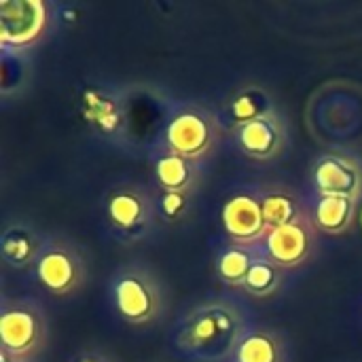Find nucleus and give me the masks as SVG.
<instances>
[{"mask_svg": "<svg viewBox=\"0 0 362 362\" xmlns=\"http://www.w3.org/2000/svg\"><path fill=\"white\" fill-rule=\"evenodd\" d=\"M242 341V316L235 308L223 301L204 303L195 308L182 322L178 344L208 361H223L238 350Z\"/></svg>", "mask_w": 362, "mask_h": 362, "instance_id": "f257e3e1", "label": "nucleus"}, {"mask_svg": "<svg viewBox=\"0 0 362 362\" xmlns=\"http://www.w3.org/2000/svg\"><path fill=\"white\" fill-rule=\"evenodd\" d=\"M47 339V320L40 308L32 301H13L2 305L0 344L2 358L13 356L15 362L36 354Z\"/></svg>", "mask_w": 362, "mask_h": 362, "instance_id": "f03ea898", "label": "nucleus"}, {"mask_svg": "<svg viewBox=\"0 0 362 362\" xmlns=\"http://www.w3.org/2000/svg\"><path fill=\"white\" fill-rule=\"evenodd\" d=\"M112 293L119 316L129 325H146L161 312V288L153 274L140 267H129L117 274Z\"/></svg>", "mask_w": 362, "mask_h": 362, "instance_id": "7ed1b4c3", "label": "nucleus"}, {"mask_svg": "<svg viewBox=\"0 0 362 362\" xmlns=\"http://www.w3.org/2000/svg\"><path fill=\"white\" fill-rule=\"evenodd\" d=\"M216 123L202 110H180L165 127V144L170 153H176L189 161H199L216 144Z\"/></svg>", "mask_w": 362, "mask_h": 362, "instance_id": "20e7f679", "label": "nucleus"}, {"mask_svg": "<svg viewBox=\"0 0 362 362\" xmlns=\"http://www.w3.org/2000/svg\"><path fill=\"white\" fill-rule=\"evenodd\" d=\"M36 276L53 295H68L83 286L87 269L83 257L68 244L55 242L40 250L36 259Z\"/></svg>", "mask_w": 362, "mask_h": 362, "instance_id": "39448f33", "label": "nucleus"}, {"mask_svg": "<svg viewBox=\"0 0 362 362\" xmlns=\"http://www.w3.org/2000/svg\"><path fill=\"white\" fill-rule=\"evenodd\" d=\"M47 4L42 0H2L0 2V42L2 47H28L47 28Z\"/></svg>", "mask_w": 362, "mask_h": 362, "instance_id": "423d86ee", "label": "nucleus"}, {"mask_svg": "<svg viewBox=\"0 0 362 362\" xmlns=\"http://www.w3.org/2000/svg\"><path fill=\"white\" fill-rule=\"evenodd\" d=\"M223 225L238 246H248V248L265 242L272 231L265 223L261 199L248 193L233 195L223 206Z\"/></svg>", "mask_w": 362, "mask_h": 362, "instance_id": "0eeeda50", "label": "nucleus"}, {"mask_svg": "<svg viewBox=\"0 0 362 362\" xmlns=\"http://www.w3.org/2000/svg\"><path fill=\"white\" fill-rule=\"evenodd\" d=\"M235 136L242 153L259 161L280 155L286 144V127L272 110H263L252 121L238 125Z\"/></svg>", "mask_w": 362, "mask_h": 362, "instance_id": "6e6552de", "label": "nucleus"}, {"mask_svg": "<svg viewBox=\"0 0 362 362\" xmlns=\"http://www.w3.org/2000/svg\"><path fill=\"white\" fill-rule=\"evenodd\" d=\"M314 180L320 197H348L356 202L362 189L361 163L348 155H327L316 163Z\"/></svg>", "mask_w": 362, "mask_h": 362, "instance_id": "1a4fd4ad", "label": "nucleus"}, {"mask_svg": "<svg viewBox=\"0 0 362 362\" xmlns=\"http://www.w3.org/2000/svg\"><path fill=\"white\" fill-rule=\"evenodd\" d=\"M267 259L280 267H297L310 257L314 244V227L303 214L295 223L276 227L269 231L267 240Z\"/></svg>", "mask_w": 362, "mask_h": 362, "instance_id": "9d476101", "label": "nucleus"}, {"mask_svg": "<svg viewBox=\"0 0 362 362\" xmlns=\"http://www.w3.org/2000/svg\"><path fill=\"white\" fill-rule=\"evenodd\" d=\"M151 212L153 208L148 195L134 187L117 189L108 199V218L117 229L125 233L142 229L148 223Z\"/></svg>", "mask_w": 362, "mask_h": 362, "instance_id": "9b49d317", "label": "nucleus"}, {"mask_svg": "<svg viewBox=\"0 0 362 362\" xmlns=\"http://www.w3.org/2000/svg\"><path fill=\"white\" fill-rule=\"evenodd\" d=\"M155 178L163 193H189L195 185L197 170L193 161L168 151L155 163Z\"/></svg>", "mask_w": 362, "mask_h": 362, "instance_id": "f8f14e48", "label": "nucleus"}, {"mask_svg": "<svg viewBox=\"0 0 362 362\" xmlns=\"http://www.w3.org/2000/svg\"><path fill=\"white\" fill-rule=\"evenodd\" d=\"M354 204L356 202L348 197H320V202L316 204V212H314V221L318 229L331 235L344 233L352 225Z\"/></svg>", "mask_w": 362, "mask_h": 362, "instance_id": "ddd939ff", "label": "nucleus"}, {"mask_svg": "<svg viewBox=\"0 0 362 362\" xmlns=\"http://www.w3.org/2000/svg\"><path fill=\"white\" fill-rule=\"evenodd\" d=\"M42 246L38 244V238L21 225H13L2 235V257L15 267H23L38 259Z\"/></svg>", "mask_w": 362, "mask_h": 362, "instance_id": "4468645a", "label": "nucleus"}, {"mask_svg": "<svg viewBox=\"0 0 362 362\" xmlns=\"http://www.w3.org/2000/svg\"><path fill=\"white\" fill-rule=\"evenodd\" d=\"M263 206V216L269 229L295 223L297 218L303 216V210L297 202L295 195L286 193V191H272L261 199Z\"/></svg>", "mask_w": 362, "mask_h": 362, "instance_id": "2eb2a0df", "label": "nucleus"}, {"mask_svg": "<svg viewBox=\"0 0 362 362\" xmlns=\"http://www.w3.org/2000/svg\"><path fill=\"white\" fill-rule=\"evenodd\" d=\"M257 257H252L250 248L248 246H238L233 244L231 248L223 250L218 261H216V269H218V276L231 284V286H242L250 267L255 265Z\"/></svg>", "mask_w": 362, "mask_h": 362, "instance_id": "dca6fc26", "label": "nucleus"}, {"mask_svg": "<svg viewBox=\"0 0 362 362\" xmlns=\"http://www.w3.org/2000/svg\"><path fill=\"white\" fill-rule=\"evenodd\" d=\"M280 358L282 352L276 337L263 331L244 335L235 350L238 362H280Z\"/></svg>", "mask_w": 362, "mask_h": 362, "instance_id": "f3484780", "label": "nucleus"}, {"mask_svg": "<svg viewBox=\"0 0 362 362\" xmlns=\"http://www.w3.org/2000/svg\"><path fill=\"white\" fill-rule=\"evenodd\" d=\"M284 267L276 265L274 261L269 259H257L255 265L250 267L242 288L248 293V295H255V297H267L272 293H276L282 284V272Z\"/></svg>", "mask_w": 362, "mask_h": 362, "instance_id": "a211bd4d", "label": "nucleus"}, {"mask_svg": "<svg viewBox=\"0 0 362 362\" xmlns=\"http://www.w3.org/2000/svg\"><path fill=\"white\" fill-rule=\"evenodd\" d=\"M263 110H259L257 106V100L248 93H242L235 102H233V117H235V123L242 125V123H248L252 121L255 117H259Z\"/></svg>", "mask_w": 362, "mask_h": 362, "instance_id": "6ab92c4d", "label": "nucleus"}, {"mask_svg": "<svg viewBox=\"0 0 362 362\" xmlns=\"http://www.w3.org/2000/svg\"><path fill=\"white\" fill-rule=\"evenodd\" d=\"M189 195L187 193H163L161 197V210L168 218H178L187 212Z\"/></svg>", "mask_w": 362, "mask_h": 362, "instance_id": "aec40b11", "label": "nucleus"}, {"mask_svg": "<svg viewBox=\"0 0 362 362\" xmlns=\"http://www.w3.org/2000/svg\"><path fill=\"white\" fill-rule=\"evenodd\" d=\"M76 362H110L106 356H100V354H83Z\"/></svg>", "mask_w": 362, "mask_h": 362, "instance_id": "412c9836", "label": "nucleus"}, {"mask_svg": "<svg viewBox=\"0 0 362 362\" xmlns=\"http://www.w3.org/2000/svg\"><path fill=\"white\" fill-rule=\"evenodd\" d=\"M19 362H25V361H19Z\"/></svg>", "mask_w": 362, "mask_h": 362, "instance_id": "4be33fe9", "label": "nucleus"}]
</instances>
